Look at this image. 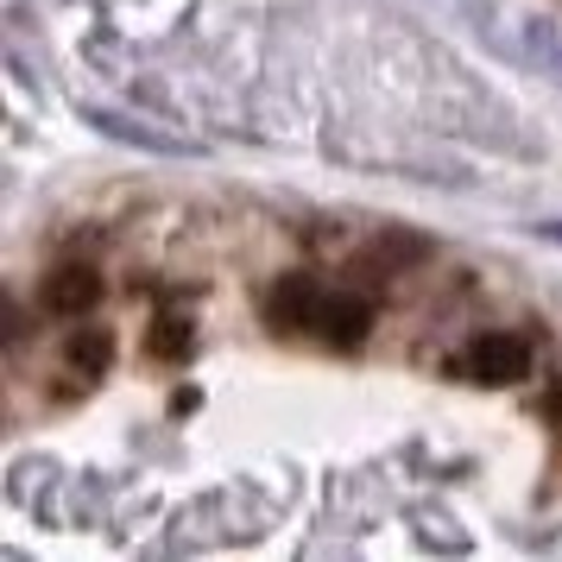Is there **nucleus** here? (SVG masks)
I'll return each instance as SVG.
<instances>
[{
	"mask_svg": "<svg viewBox=\"0 0 562 562\" xmlns=\"http://www.w3.org/2000/svg\"><path fill=\"white\" fill-rule=\"evenodd\" d=\"M82 291H95V279H89V272H70V279L57 284V304H64V310H77V304H89V297H82Z\"/></svg>",
	"mask_w": 562,
	"mask_h": 562,
	"instance_id": "7ed1b4c3",
	"label": "nucleus"
},
{
	"mask_svg": "<svg viewBox=\"0 0 562 562\" xmlns=\"http://www.w3.org/2000/svg\"><path fill=\"white\" fill-rule=\"evenodd\" d=\"M468 367H474L481 380H518V373L531 367V355H525V341H518V335H486V341H474Z\"/></svg>",
	"mask_w": 562,
	"mask_h": 562,
	"instance_id": "f03ea898",
	"label": "nucleus"
},
{
	"mask_svg": "<svg viewBox=\"0 0 562 562\" xmlns=\"http://www.w3.org/2000/svg\"><path fill=\"white\" fill-rule=\"evenodd\" d=\"M272 316H279L284 329L323 335V341H355L367 329V310H355L348 297H335V291H316V284H284Z\"/></svg>",
	"mask_w": 562,
	"mask_h": 562,
	"instance_id": "f257e3e1",
	"label": "nucleus"
}]
</instances>
